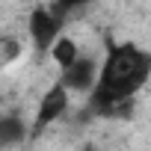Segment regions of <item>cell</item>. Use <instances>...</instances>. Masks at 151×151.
I'll return each instance as SVG.
<instances>
[{
	"label": "cell",
	"mask_w": 151,
	"mask_h": 151,
	"mask_svg": "<svg viewBox=\"0 0 151 151\" xmlns=\"http://www.w3.org/2000/svg\"><path fill=\"white\" fill-rule=\"evenodd\" d=\"M62 86H68V89H89V86H95V62L92 59H74L68 68H65V77H62Z\"/></svg>",
	"instance_id": "4"
},
{
	"label": "cell",
	"mask_w": 151,
	"mask_h": 151,
	"mask_svg": "<svg viewBox=\"0 0 151 151\" xmlns=\"http://www.w3.org/2000/svg\"><path fill=\"white\" fill-rule=\"evenodd\" d=\"M151 74V53L136 47L133 42L116 45L107 53V62L101 68V77L92 86V110L95 113H113L122 107Z\"/></svg>",
	"instance_id": "1"
},
{
	"label": "cell",
	"mask_w": 151,
	"mask_h": 151,
	"mask_svg": "<svg viewBox=\"0 0 151 151\" xmlns=\"http://www.w3.org/2000/svg\"><path fill=\"white\" fill-rule=\"evenodd\" d=\"M30 33H33V39H36L39 47H47L53 42V36L59 33V15H50L45 9H36L30 15Z\"/></svg>",
	"instance_id": "3"
},
{
	"label": "cell",
	"mask_w": 151,
	"mask_h": 151,
	"mask_svg": "<svg viewBox=\"0 0 151 151\" xmlns=\"http://www.w3.org/2000/svg\"><path fill=\"white\" fill-rule=\"evenodd\" d=\"M86 151H95V148H86Z\"/></svg>",
	"instance_id": "8"
},
{
	"label": "cell",
	"mask_w": 151,
	"mask_h": 151,
	"mask_svg": "<svg viewBox=\"0 0 151 151\" xmlns=\"http://www.w3.org/2000/svg\"><path fill=\"white\" fill-rule=\"evenodd\" d=\"M80 3H89V0H59L62 9H71V6H80Z\"/></svg>",
	"instance_id": "7"
},
{
	"label": "cell",
	"mask_w": 151,
	"mask_h": 151,
	"mask_svg": "<svg viewBox=\"0 0 151 151\" xmlns=\"http://www.w3.org/2000/svg\"><path fill=\"white\" fill-rule=\"evenodd\" d=\"M21 139H24V124L15 116H3V119H0V148L15 145Z\"/></svg>",
	"instance_id": "5"
},
{
	"label": "cell",
	"mask_w": 151,
	"mask_h": 151,
	"mask_svg": "<svg viewBox=\"0 0 151 151\" xmlns=\"http://www.w3.org/2000/svg\"><path fill=\"white\" fill-rule=\"evenodd\" d=\"M68 110V92H65V86H53L45 98H42V107H39V116H36V133L45 127V124H50V122H56L62 113Z\"/></svg>",
	"instance_id": "2"
},
{
	"label": "cell",
	"mask_w": 151,
	"mask_h": 151,
	"mask_svg": "<svg viewBox=\"0 0 151 151\" xmlns=\"http://www.w3.org/2000/svg\"><path fill=\"white\" fill-rule=\"evenodd\" d=\"M53 59H56L62 68H68L74 59H77V45H74L71 39H56V45H53Z\"/></svg>",
	"instance_id": "6"
}]
</instances>
